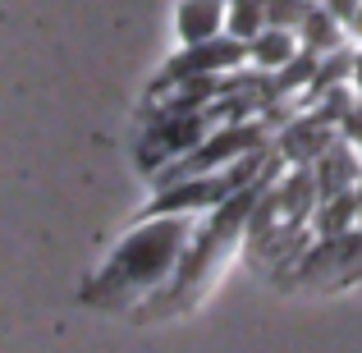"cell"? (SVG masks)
<instances>
[{"label": "cell", "instance_id": "cell-10", "mask_svg": "<svg viewBox=\"0 0 362 353\" xmlns=\"http://www.w3.org/2000/svg\"><path fill=\"white\" fill-rule=\"evenodd\" d=\"M303 37H308V46H312V51H321V46H330V42H335V23H330V14H308V18H303Z\"/></svg>", "mask_w": 362, "mask_h": 353}, {"label": "cell", "instance_id": "cell-5", "mask_svg": "<svg viewBox=\"0 0 362 353\" xmlns=\"http://www.w3.org/2000/svg\"><path fill=\"white\" fill-rule=\"evenodd\" d=\"M358 179H362V166H358V156H354V147H349V142H335V147H330L326 156L317 161L321 197H330V193H349Z\"/></svg>", "mask_w": 362, "mask_h": 353}, {"label": "cell", "instance_id": "cell-4", "mask_svg": "<svg viewBox=\"0 0 362 353\" xmlns=\"http://www.w3.org/2000/svg\"><path fill=\"white\" fill-rule=\"evenodd\" d=\"M284 156L289 161H298V166H312V161H321L330 147H335V120H326L317 110V115H308V120H293L289 129H284Z\"/></svg>", "mask_w": 362, "mask_h": 353}, {"label": "cell", "instance_id": "cell-2", "mask_svg": "<svg viewBox=\"0 0 362 353\" xmlns=\"http://www.w3.org/2000/svg\"><path fill=\"white\" fill-rule=\"evenodd\" d=\"M266 184H271V175L257 179V184H247V188H239L234 197H225L221 212L211 216V225L197 234V243L188 248V257L179 262L175 284L165 289V299H160V303H170V308H179V303H193V294L216 275L221 257H230V248L239 243V234L252 225V212H257V202H262V188H266Z\"/></svg>", "mask_w": 362, "mask_h": 353}, {"label": "cell", "instance_id": "cell-8", "mask_svg": "<svg viewBox=\"0 0 362 353\" xmlns=\"http://www.w3.org/2000/svg\"><path fill=\"white\" fill-rule=\"evenodd\" d=\"M252 55H257V64H266V69H280V64H289L293 60V33L289 28H266L262 37L252 42Z\"/></svg>", "mask_w": 362, "mask_h": 353}, {"label": "cell", "instance_id": "cell-3", "mask_svg": "<svg viewBox=\"0 0 362 353\" xmlns=\"http://www.w3.org/2000/svg\"><path fill=\"white\" fill-rule=\"evenodd\" d=\"M247 55V46L239 37H230V42H221V37H206V42H193V55H179L175 64L165 69V83H179L188 79V74H216V69H230V64H239Z\"/></svg>", "mask_w": 362, "mask_h": 353}, {"label": "cell", "instance_id": "cell-11", "mask_svg": "<svg viewBox=\"0 0 362 353\" xmlns=\"http://www.w3.org/2000/svg\"><path fill=\"white\" fill-rule=\"evenodd\" d=\"M339 129H344V133H349V138H354V142H362V101H358L354 110H349L344 120H339Z\"/></svg>", "mask_w": 362, "mask_h": 353}, {"label": "cell", "instance_id": "cell-7", "mask_svg": "<svg viewBox=\"0 0 362 353\" xmlns=\"http://www.w3.org/2000/svg\"><path fill=\"white\" fill-rule=\"evenodd\" d=\"M354 216H362L358 193H330V197H321L317 230H321V234H344L349 225H354Z\"/></svg>", "mask_w": 362, "mask_h": 353}, {"label": "cell", "instance_id": "cell-9", "mask_svg": "<svg viewBox=\"0 0 362 353\" xmlns=\"http://www.w3.org/2000/svg\"><path fill=\"white\" fill-rule=\"evenodd\" d=\"M230 23H234V37H247V33H257V28L266 23V0H234V14H230Z\"/></svg>", "mask_w": 362, "mask_h": 353}, {"label": "cell", "instance_id": "cell-6", "mask_svg": "<svg viewBox=\"0 0 362 353\" xmlns=\"http://www.w3.org/2000/svg\"><path fill=\"white\" fill-rule=\"evenodd\" d=\"M221 23H225V0H184V9H179V33H184L188 42L216 37Z\"/></svg>", "mask_w": 362, "mask_h": 353}, {"label": "cell", "instance_id": "cell-1", "mask_svg": "<svg viewBox=\"0 0 362 353\" xmlns=\"http://www.w3.org/2000/svg\"><path fill=\"white\" fill-rule=\"evenodd\" d=\"M184 234H188V221L184 216H170V212H165V221H151L147 230L129 234L119 243V253L110 257V266L92 280L88 299L92 303H119L129 289H147V284L165 280V271L179 257Z\"/></svg>", "mask_w": 362, "mask_h": 353}]
</instances>
